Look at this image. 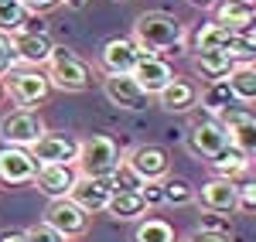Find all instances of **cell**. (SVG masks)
Returning <instances> with one entry per match:
<instances>
[{
	"mask_svg": "<svg viewBox=\"0 0 256 242\" xmlns=\"http://www.w3.org/2000/svg\"><path fill=\"white\" fill-rule=\"evenodd\" d=\"M198 102H202V109H205L208 116H218V113H226L229 106H236V96H232V89L226 85V79H218V82H205V89L198 92Z\"/></svg>",
	"mask_w": 256,
	"mask_h": 242,
	"instance_id": "cell-26",
	"label": "cell"
},
{
	"mask_svg": "<svg viewBox=\"0 0 256 242\" xmlns=\"http://www.w3.org/2000/svg\"><path fill=\"white\" fill-rule=\"evenodd\" d=\"M184 147H188V154L198 157V161H212L218 150H226L229 147V133L222 130V123L216 116H195L192 120V130L184 133Z\"/></svg>",
	"mask_w": 256,
	"mask_h": 242,
	"instance_id": "cell-6",
	"label": "cell"
},
{
	"mask_svg": "<svg viewBox=\"0 0 256 242\" xmlns=\"http://www.w3.org/2000/svg\"><path fill=\"white\" fill-rule=\"evenodd\" d=\"M31 154V161L38 164H72L76 167V157H79V137H72V133H65V130H58V133H41V140L28 150Z\"/></svg>",
	"mask_w": 256,
	"mask_h": 242,
	"instance_id": "cell-9",
	"label": "cell"
},
{
	"mask_svg": "<svg viewBox=\"0 0 256 242\" xmlns=\"http://www.w3.org/2000/svg\"><path fill=\"white\" fill-rule=\"evenodd\" d=\"M250 164H253V161H250V157H246L242 150H236V147L229 143L226 150H218L216 157L208 161V167H212V174H216V178L236 181V178H242V174L250 171Z\"/></svg>",
	"mask_w": 256,
	"mask_h": 242,
	"instance_id": "cell-22",
	"label": "cell"
},
{
	"mask_svg": "<svg viewBox=\"0 0 256 242\" xmlns=\"http://www.w3.org/2000/svg\"><path fill=\"white\" fill-rule=\"evenodd\" d=\"M38 164L31 161L28 150L20 147H0V184L20 188V184H34Z\"/></svg>",
	"mask_w": 256,
	"mask_h": 242,
	"instance_id": "cell-13",
	"label": "cell"
},
{
	"mask_svg": "<svg viewBox=\"0 0 256 242\" xmlns=\"http://www.w3.org/2000/svg\"><path fill=\"white\" fill-rule=\"evenodd\" d=\"M44 75L52 82V89H62V92H86L92 85V68L76 51H68L65 44L52 48V58L44 65Z\"/></svg>",
	"mask_w": 256,
	"mask_h": 242,
	"instance_id": "cell-2",
	"label": "cell"
},
{
	"mask_svg": "<svg viewBox=\"0 0 256 242\" xmlns=\"http://www.w3.org/2000/svg\"><path fill=\"white\" fill-rule=\"evenodd\" d=\"M144 212H147V205L140 202L137 191H116V195H110V202H106V215L116 219V222H134Z\"/></svg>",
	"mask_w": 256,
	"mask_h": 242,
	"instance_id": "cell-24",
	"label": "cell"
},
{
	"mask_svg": "<svg viewBox=\"0 0 256 242\" xmlns=\"http://www.w3.org/2000/svg\"><path fill=\"white\" fill-rule=\"evenodd\" d=\"M62 0H20V7L28 10V14H48V10H55Z\"/></svg>",
	"mask_w": 256,
	"mask_h": 242,
	"instance_id": "cell-35",
	"label": "cell"
},
{
	"mask_svg": "<svg viewBox=\"0 0 256 242\" xmlns=\"http://www.w3.org/2000/svg\"><path fill=\"white\" fill-rule=\"evenodd\" d=\"M130 242H174V229L164 219H144V222H137Z\"/></svg>",
	"mask_w": 256,
	"mask_h": 242,
	"instance_id": "cell-27",
	"label": "cell"
},
{
	"mask_svg": "<svg viewBox=\"0 0 256 242\" xmlns=\"http://www.w3.org/2000/svg\"><path fill=\"white\" fill-rule=\"evenodd\" d=\"M195 3H212V7H216V3H218V0H195Z\"/></svg>",
	"mask_w": 256,
	"mask_h": 242,
	"instance_id": "cell-40",
	"label": "cell"
},
{
	"mask_svg": "<svg viewBox=\"0 0 256 242\" xmlns=\"http://www.w3.org/2000/svg\"><path fill=\"white\" fill-rule=\"evenodd\" d=\"M253 17L256 7L253 3H242V0H218L216 3V24L229 27V31H253Z\"/></svg>",
	"mask_w": 256,
	"mask_h": 242,
	"instance_id": "cell-20",
	"label": "cell"
},
{
	"mask_svg": "<svg viewBox=\"0 0 256 242\" xmlns=\"http://www.w3.org/2000/svg\"><path fill=\"white\" fill-rule=\"evenodd\" d=\"M24 242H68V239H65V236H58L52 225L34 222L31 229H24Z\"/></svg>",
	"mask_w": 256,
	"mask_h": 242,
	"instance_id": "cell-32",
	"label": "cell"
},
{
	"mask_svg": "<svg viewBox=\"0 0 256 242\" xmlns=\"http://www.w3.org/2000/svg\"><path fill=\"white\" fill-rule=\"evenodd\" d=\"M160 191H164V205H192L195 202V188L184 181V178H164L160 181Z\"/></svg>",
	"mask_w": 256,
	"mask_h": 242,
	"instance_id": "cell-29",
	"label": "cell"
},
{
	"mask_svg": "<svg viewBox=\"0 0 256 242\" xmlns=\"http://www.w3.org/2000/svg\"><path fill=\"white\" fill-rule=\"evenodd\" d=\"M123 161L120 147L113 137L106 133H92L79 140V157H76V171L86 178H110L116 171V164Z\"/></svg>",
	"mask_w": 256,
	"mask_h": 242,
	"instance_id": "cell-3",
	"label": "cell"
},
{
	"mask_svg": "<svg viewBox=\"0 0 256 242\" xmlns=\"http://www.w3.org/2000/svg\"><path fill=\"white\" fill-rule=\"evenodd\" d=\"M134 44L147 55H181L184 51V41H188V31L184 24L168 14V10H147L134 20Z\"/></svg>",
	"mask_w": 256,
	"mask_h": 242,
	"instance_id": "cell-1",
	"label": "cell"
},
{
	"mask_svg": "<svg viewBox=\"0 0 256 242\" xmlns=\"http://www.w3.org/2000/svg\"><path fill=\"white\" fill-rule=\"evenodd\" d=\"M110 195H113V188H110L106 178H86V174H79L76 184H72V191H68V198L79 205L86 215H99V212H106Z\"/></svg>",
	"mask_w": 256,
	"mask_h": 242,
	"instance_id": "cell-15",
	"label": "cell"
},
{
	"mask_svg": "<svg viewBox=\"0 0 256 242\" xmlns=\"http://www.w3.org/2000/svg\"><path fill=\"white\" fill-rule=\"evenodd\" d=\"M62 3H65V7H68V10H82V7H86V3H89V0H62Z\"/></svg>",
	"mask_w": 256,
	"mask_h": 242,
	"instance_id": "cell-39",
	"label": "cell"
},
{
	"mask_svg": "<svg viewBox=\"0 0 256 242\" xmlns=\"http://www.w3.org/2000/svg\"><path fill=\"white\" fill-rule=\"evenodd\" d=\"M226 85L232 89V96H236L239 106H250V102L256 99V68H253V61H236L232 72L226 75Z\"/></svg>",
	"mask_w": 256,
	"mask_h": 242,
	"instance_id": "cell-21",
	"label": "cell"
},
{
	"mask_svg": "<svg viewBox=\"0 0 256 242\" xmlns=\"http://www.w3.org/2000/svg\"><path fill=\"white\" fill-rule=\"evenodd\" d=\"M158 106L164 113H188V109H195L198 106V85L192 79L174 75V79L158 92Z\"/></svg>",
	"mask_w": 256,
	"mask_h": 242,
	"instance_id": "cell-19",
	"label": "cell"
},
{
	"mask_svg": "<svg viewBox=\"0 0 256 242\" xmlns=\"http://www.w3.org/2000/svg\"><path fill=\"white\" fill-rule=\"evenodd\" d=\"M106 181H110V188H113V195H116V191H140V178L137 174H134V171H130V167H126V164L120 161L116 164V171H113V174H110V178H106Z\"/></svg>",
	"mask_w": 256,
	"mask_h": 242,
	"instance_id": "cell-30",
	"label": "cell"
},
{
	"mask_svg": "<svg viewBox=\"0 0 256 242\" xmlns=\"http://www.w3.org/2000/svg\"><path fill=\"white\" fill-rule=\"evenodd\" d=\"M123 164L137 174L140 181H164L171 174V157H168V150L158 147V143H140V147H134L123 157Z\"/></svg>",
	"mask_w": 256,
	"mask_h": 242,
	"instance_id": "cell-8",
	"label": "cell"
},
{
	"mask_svg": "<svg viewBox=\"0 0 256 242\" xmlns=\"http://www.w3.org/2000/svg\"><path fill=\"white\" fill-rule=\"evenodd\" d=\"M44 133V120L34 109H10L7 116H0V143L4 147H20L31 150Z\"/></svg>",
	"mask_w": 256,
	"mask_h": 242,
	"instance_id": "cell-5",
	"label": "cell"
},
{
	"mask_svg": "<svg viewBox=\"0 0 256 242\" xmlns=\"http://www.w3.org/2000/svg\"><path fill=\"white\" fill-rule=\"evenodd\" d=\"M236 208L239 212H253L256 208V184L253 181L236 184Z\"/></svg>",
	"mask_w": 256,
	"mask_h": 242,
	"instance_id": "cell-33",
	"label": "cell"
},
{
	"mask_svg": "<svg viewBox=\"0 0 256 242\" xmlns=\"http://www.w3.org/2000/svg\"><path fill=\"white\" fill-rule=\"evenodd\" d=\"M4 96H7V92H4V82H0V102H4Z\"/></svg>",
	"mask_w": 256,
	"mask_h": 242,
	"instance_id": "cell-41",
	"label": "cell"
},
{
	"mask_svg": "<svg viewBox=\"0 0 256 242\" xmlns=\"http://www.w3.org/2000/svg\"><path fill=\"white\" fill-rule=\"evenodd\" d=\"M232 65H236V61L229 58L226 51H195V72L205 82L226 79V75L232 72Z\"/></svg>",
	"mask_w": 256,
	"mask_h": 242,
	"instance_id": "cell-25",
	"label": "cell"
},
{
	"mask_svg": "<svg viewBox=\"0 0 256 242\" xmlns=\"http://www.w3.org/2000/svg\"><path fill=\"white\" fill-rule=\"evenodd\" d=\"M140 58V48L130 38H110L99 51V68L102 75H130Z\"/></svg>",
	"mask_w": 256,
	"mask_h": 242,
	"instance_id": "cell-14",
	"label": "cell"
},
{
	"mask_svg": "<svg viewBox=\"0 0 256 242\" xmlns=\"http://www.w3.org/2000/svg\"><path fill=\"white\" fill-rule=\"evenodd\" d=\"M198 229H202V232H222V236H229V232H232V222H229V215L205 212V215L198 219Z\"/></svg>",
	"mask_w": 256,
	"mask_h": 242,
	"instance_id": "cell-31",
	"label": "cell"
},
{
	"mask_svg": "<svg viewBox=\"0 0 256 242\" xmlns=\"http://www.w3.org/2000/svg\"><path fill=\"white\" fill-rule=\"evenodd\" d=\"M195 202L205 212H218V215H232L236 212V181L226 178H212L202 184V191L195 195Z\"/></svg>",
	"mask_w": 256,
	"mask_h": 242,
	"instance_id": "cell-18",
	"label": "cell"
},
{
	"mask_svg": "<svg viewBox=\"0 0 256 242\" xmlns=\"http://www.w3.org/2000/svg\"><path fill=\"white\" fill-rule=\"evenodd\" d=\"M0 242H24V229H4Z\"/></svg>",
	"mask_w": 256,
	"mask_h": 242,
	"instance_id": "cell-38",
	"label": "cell"
},
{
	"mask_svg": "<svg viewBox=\"0 0 256 242\" xmlns=\"http://www.w3.org/2000/svg\"><path fill=\"white\" fill-rule=\"evenodd\" d=\"M24 20H28V10L20 7V0H0V34L4 38L18 34Z\"/></svg>",
	"mask_w": 256,
	"mask_h": 242,
	"instance_id": "cell-28",
	"label": "cell"
},
{
	"mask_svg": "<svg viewBox=\"0 0 256 242\" xmlns=\"http://www.w3.org/2000/svg\"><path fill=\"white\" fill-rule=\"evenodd\" d=\"M229 38H232L229 27H222L216 20H205V24H198L195 34H192V51H226Z\"/></svg>",
	"mask_w": 256,
	"mask_h": 242,
	"instance_id": "cell-23",
	"label": "cell"
},
{
	"mask_svg": "<svg viewBox=\"0 0 256 242\" xmlns=\"http://www.w3.org/2000/svg\"><path fill=\"white\" fill-rule=\"evenodd\" d=\"M14 65H18V61H14V51H10V38L0 34V79H4V72L14 68Z\"/></svg>",
	"mask_w": 256,
	"mask_h": 242,
	"instance_id": "cell-36",
	"label": "cell"
},
{
	"mask_svg": "<svg viewBox=\"0 0 256 242\" xmlns=\"http://www.w3.org/2000/svg\"><path fill=\"white\" fill-rule=\"evenodd\" d=\"M130 75H134V82H137L147 96H158L160 89L174 79V68H171V61L160 58V55H147V51H140V58H137V65H134Z\"/></svg>",
	"mask_w": 256,
	"mask_h": 242,
	"instance_id": "cell-12",
	"label": "cell"
},
{
	"mask_svg": "<svg viewBox=\"0 0 256 242\" xmlns=\"http://www.w3.org/2000/svg\"><path fill=\"white\" fill-rule=\"evenodd\" d=\"M242 3H253V0H242Z\"/></svg>",
	"mask_w": 256,
	"mask_h": 242,
	"instance_id": "cell-42",
	"label": "cell"
},
{
	"mask_svg": "<svg viewBox=\"0 0 256 242\" xmlns=\"http://www.w3.org/2000/svg\"><path fill=\"white\" fill-rule=\"evenodd\" d=\"M216 120L222 123V130L229 133V143H232L236 150H242L246 157H253L256 154V120H253V113L236 102V106H229L226 113H218Z\"/></svg>",
	"mask_w": 256,
	"mask_h": 242,
	"instance_id": "cell-10",
	"label": "cell"
},
{
	"mask_svg": "<svg viewBox=\"0 0 256 242\" xmlns=\"http://www.w3.org/2000/svg\"><path fill=\"white\" fill-rule=\"evenodd\" d=\"M184 242H232V239H229V236H222V232H202V229H195Z\"/></svg>",
	"mask_w": 256,
	"mask_h": 242,
	"instance_id": "cell-37",
	"label": "cell"
},
{
	"mask_svg": "<svg viewBox=\"0 0 256 242\" xmlns=\"http://www.w3.org/2000/svg\"><path fill=\"white\" fill-rule=\"evenodd\" d=\"M52 38L48 34H10V51L14 61L24 68H44L52 58Z\"/></svg>",
	"mask_w": 256,
	"mask_h": 242,
	"instance_id": "cell-16",
	"label": "cell"
},
{
	"mask_svg": "<svg viewBox=\"0 0 256 242\" xmlns=\"http://www.w3.org/2000/svg\"><path fill=\"white\" fill-rule=\"evenodd\" d=\"M102 96H106L110 106L126 109V113H137L150 102V96L134 82V75H106L102 79Z\"/></svg>",
	"mask_w": 256,
	"mask_h": 242,
	"instance_id": "cell-11",
	"label": "cell"
},
{
	"mask_svg": "<svg viewBox=\"0 0 256 242\" xmlns=\"http://www.w3.org/2000/svg\"><path fill=\"white\" fill-rule=\"evenodd\" d=\"M76 178H79V171L72 164H41L38 174H34V184H38L41 195H48V198H68Z\"/></svg>",
	"mask_w": 256,
	"mask_h": 242,
	"instance_id": "cell-17",
	"label": "cell"
},
{
	"mask_svg": "<svg viewBox=\"0 0 256 242\" xmlns=\"http://www.w3.org/2000/svg\"><path fill=\"white\" fill-rule=\"evenodd\" d=\"M4 92H10L18 109H34L38 102L52 96V82L41 68H7L4 72Z\"/></svg>",
	"mask_w": 256,
	"mask_h": 242,
	"instance_id": "cell-4",
	"label": "cell"
},
{
	"mask_svg": "<svg viewBox=\"0 0 256 242\" xmlns=\"http://www.w3.org/2000/svg\"><path fill=\"white\" fill-rule=\"evenodd\" d=\"M44 225H52L58 236H65V239L72 242V239H79V236L89 232V215L72 198H52L48 208H44Z\"/></svg>",
	"mask_w": 256,
	"mask_h": 242,
	"instance_id": "cell-7",
	"label": "cell"
},
{
	"mask_svg": "<svg viewBox=\"0 0 256 242\" xmlns=\"http://www.w3.org/2000/svg\"><path fill=\"white\" fill-rule=\"evenodd\" d=\"M137 195H140V202L147 205V208H158V205H164V191H160V181H144Z\"/></svg>",
	"mask_w": 256,
	"mask_h": 242,
	"instance_id": "cell-34",
	"label": "cell"
}]
</instances>
